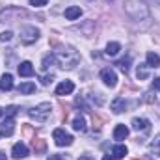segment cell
<instances>
[{"mask_svg": "<svg viewBox=\"0 0 160 160\" xmlns=\"http://www.w3.org/2000/svg\"><path fill=\"white\" fill-rule=\"evenodd\" d=\"M125 13L132 21L149 19V6L145 0H125Z\"/></svg>", "mask_w": 160, "mask_h": 160, "instance_id": "cell-1", "label": "cell"}, {"mask_svg": "<svg viewBox=\"0 0 160 160\" xmlns=\"http://www.w3.org/2000/svg\"><path fill=\"white\" fill-rule=\"evenodd\" d=\"M54 54H56L58 65L63 67V69H73V67H77V63L80 62L78 52L75 48H71V47H63V48L56 50Z\"/></svg>", "mask_w": 160, "mask_h": 160, "instance_id": "cell-2", "label": "cell"}, {"mask_svg": "<svg viewBox=\"0 0 160 160\" xmlns=\"http://www.w3.org/2000/svg\"><path fill=\"white\" fill-rule=\"evenodd\" d=\"M50 110H52L50 102H41V104H38L36 108L28 110V116H30L32 119H36L38 123H47L48 118H50Z\"/></svg>", "mask_w": 160, "mask_h": 160, "instance_id": "cell-3", "label": "cell"}, {"mask_svg": "<svg viewBox=\"0 0 160 160\" xmlns=\"http://www.w3.org/2000/svg\"><path fill=\"white\" fill-rule=\"evenodd\" d=\"M39 39V30L36 26H26L21 30V43L22 45H32Z\"/></svg>", "mask_w": 160, "mask_h": 160, "instance_id": "cell-4", "label": "cell"}, {"mask_svg": "<svg viewBox=\"0 0 160 160\" xmlns=\"http://www.w3.org/2000/svg\"><path fill=\"white\" fill-rule=\"evenodd\" d=\"M52 136H54V142H56L58 147H67V145L73 143V136L67 134V132L62 130V128H56V130L52 132Z\"/></svg>", "mask_w": 160, "mask_h": 160, "instance_id": "cell-5", "label": "cell"}, {"mask_svg": "<svg viewBox=\"0 0 160 160\" xmlns=\"http://www.w3.org/2000/svg\"><path fill=\"white\" fill-rule=\"evenodd\" d=\"M28 13L24 9H19V8H9V9H4L0 13V21H15V17H26Z\"/></svg>", "mask_w": 160, "mask_h": 160, "instance_id": "cell-6", "label": "cell"}, {"mask_svg": "<svg viewBox=\"0 0 160 160\" xmlns=\"http://www.w3.org/2000/svg\"><path fill=\"white\" fill-rule=\"evenodd\" d=\"M101 78H102V82H104L106 86H110V88H114V86L118 84V75H116V71L110 69V67H106V69L101 71Z\"/></svg>", "mask_w": 160, "mask_h": 160, "instance_id": "cell-7", "label": "cell"}, {"mask_svg": "<svg viewBox=\"0 0 160 160\" xmlns=\"http://www.w3.org/2000/svg\"><path fill=\"white\" fill-rule=\"evenodd\" d=\"M13 130H15V121H13V118L6 116V119L2 121V125H0V134H4V136H11Z\"/></svg>", "mask_w": 160, "mask_h": 160, "instance_id": "cell-8", "label": "cell"}, {"mask_svg": "<svg viewBox=\"0 0 160 160\" xmlns=\"http://www.w3.org/2000/svg\"><path fill=\"white\" fill-rule=\"evenodd\" d=\"M73 89H75V84H73L71 80H63L62 84H58V88H56V95L63 97V95L73 93Z\"/></svg>", "mask_w": 160, "mask_h": 160, "instance_id": "cell-9", "label": "cell"}, {"mask_svg": "<svg viewBox=\"0 0 160 160\" xmlns=\"http://www.w3.org/2000/svg\"><path fill=\"white\" fill-rule=\"evenodd\" d=\"M11 155H13V158H24V157H28V147L24 143H15L11 149Z\"/></svg>", "mask_w": 160, "mask_h": 160, "instance_id": "cell-10", "label": "cell"}, {"mask_svg": "<svg viewBox=\"0 0 160 160\" xmlns=\"http://www.w3.org/2000/svg\"><path fill=\"white\" fill-rule=\"evenodd\" d=\"M112 110H114V114H123V112H127V101H125L123 97H116V99L112 101Z\"/></svg>", "mask_w": 160, "mask_h": 160, "instance_id": "cell-11", "label": "cell"}, {"mask_svg": "<svg viewBox=\"0 0 160 160\" xmlns=\"http://www.w3.org/2000/svg\"><path fill=\"white\" fill-rule=\"evenodd\" d=\"M80 15H82V9H80L78 6H71V8L65 9V19L67 21H77Z\"/></svg>", "mask_w": 160, "mask_h": 160, "instance_id": "cell-12", "label": "cell"}, {"mask_svg": "<svg viewBox=\"0 0 160 160\" xmlns=\"http://www.w3.org/2000/svg\"><path fill=\"white\" fill-rule=\"evenodd\" d=\"M19 75H21V77H32V75H34V67H32V63H30V62H22V63H19Z\"/></svg>", "mask_w": 160, "mask_h": 160, "instance_id": "cell-13", "label": "cell"}, {"mask_svg": "<svg viewBox=\"0 0 160 160\" xmlns=\"http://www.w3.org/2000/svg\"><path fill=\"white\" fill-rule=\"evenodd\" d=\"M132 128L134 130H149V121L143 118H134L132 119Z\"/></svg>", "mask_w": 160, "mask_h": 160, "instance_id": "cell-14", "label": "cell"}, {"mask_svg": "<svg viewBox=\"0 0 160 160\" xmlns=\"http://www.w3.org/2000/svg\"><path fill=\"white\" fill-rule=\"evenodd\" d=\"M127 136H128V128H127L125 125H118V127L114 128V140L121 142V140H125Z\"/></svg>", "mask_w": 160, "mask_h": 160, "instance_id": "cell-15", "label": "cell"}, {"mask_svg": "<svg viewBox=\"0 0 160 160\" xmlns=\"http://www.w3.org/2000/svg\"><path fill=\"white\" fill-rule=\"evenodd\" d=\"M13 88V77L11 75H2L0 78V89L2 91H9Z\"/></svg>", "mask_w": 160, "mask_h": 160, "instance_id": "cell-16", "label": "cell"}, {"mask_svg": "<svg viewBox=\"0 0 160 160\" xmlns=\"http://www.w3.org/2000/svg\"><path fill=\"white\" fill-rule=\"evenodd\" d=\"M17 89H19V93H22V95H30V93L36 91V84H34V82H22Z\"/></svg>", "mask_w": 160, "mask_h": 160, "instance_id": "cell-17", "label": "cell"}, {"mask_svg": "<svg viewBox=\"0 0 160 160\" xmlns=\"http://www.w3.org/2000/svg\"><path fill=\"white\" fill-rule=\"evenodd\" d=\"M119 50H121V45L116 43V41H112V43L106 45V50H104V52H106V56H118Z\"/></svg>", "mask_w": 160, "mask_h": 160, "instance_id": "cell-18", "label": "cell"}, {"mask_svg": "<svg viewBox=\"0 0 160 160\" xmlns=\"http://www.w3.org/2000/svg\"><path fill=\"white\" fill-rule=\"evenodd\" d=\"M147 65L158 69L160 67V56L158 54H155V52H147Z\"/></svg>", "mask_w": 160, "mask_h": 160, "instance_id": "cell-19", "label": "cell"}, {"mask_svg": "<svg viewBox=\"0 0 160 160\" xmlns=\"http://www.w3.org/2000/svg\"><path fill=\"white\" fill-rule=\"evenodd\" d=\"M54 63H58V60H56V54L52 52V54H47V56L43 58V65H41V67H43V71H47V69H48L50 65H54Z\"/></svg>", "mask_w": 160, "mask_h": 160, "instance_id": "cell-20", "label": "cell"}, {"mask_svg": "<svg viewBox=\"0 0 160 160\" xmlns=\"http://www.w3.org/2000/svg\"><path fill=\"white\" fill-rule=\"evenodd\" d=\"M45 149H47L45 140H41V138L34 140V153H36V155H43V153H45Z\"/></svg>", "mask_w": 160, "mask_h": 160, "instance_id": "cell-21", "label": "cell"}, {"mask_svg": "<svg viewBox=\"0 0 160 160\" xmlns=\"http://www.w3.org/2000/svg\"><path fill=\"white\" fill-rule=\"evenodd\" d=\"M73 128L78 130V132H84V130H86V119H84L82 116H77V118L73 119Z\"/></svg>", "mask_w": 160, "mask_h": 160, "instance_id": "cell-22", "label": "cell"}, {"mask_svg": "<svg viewBox=\"0 0 160 160\" xmlns=\"http://www.w3.org/2000/svg\"><path fill=\"white\" fill-rule=\"evenodd\" d=\"M127 153H128V151H127L125 145H116V147L112 149V157H116V158H125Z\"/></svg>", "mask_w": 160, "mask_h": 160, "instance_id": "cell-23", "label": "cell"}, {"mask_svg": "<svg viewBox=\"0 0 160 160\" xmlns=\"http://www.w3.org/2000/svg\"><path fill=\"white\" fill-rule=\"evenodd\" d=\"M147 63H142V65H138V71H136V77L140 80H145L147 77H149V71H147Z\"/></svg>", "mask_w": 160, "mask_h": 160, "instance_id": "cell-24", "label": "cell"}, {"mask_svg": "<svg viewBox=\"0 0 160 160\" xmlns=\"http://www.w3.org/2000/svg\"><path fill=\"white\" fill-rule=\"evenodd\" d=\"M149 149H151V153H153V155H160V134L153 140V142H151Z\"/></svg>", "mask_w": 160, "mask_h": 160, "instance_id": "cell-25", "label": "cell"}, {"mask_svg": "<svg viewBox=\"0 0 160 160\" xmlns=\"http://www.w3.org/2000/svg\"><path fill=\"white\" fill-rule=\"evenodd\" d=\"M118 65H119V69L123 71V73H128V67H130V58L127 56L125 60H119V62H118Z\"/></svg>", "mask_w": 160, "mask_h": 160, "instance_id": "cell-26", "label": "cell"}, {"mask_svg": "<svg viewBox=\"0 0 160 160\" xmlns=\"http://www.w3.org/2000/svg\"><path fill=\"white\" fill-rule=\"evenodd\" d=\"M11 36H13V34H11L9 30L2 32V34H0V43H6V41H9V39H11Z\"/></svg>", "mask_w": 160, "mask_h": 160, "instance_id": "cell-27", "label": "cell"}, {"mask_svg": "<svg viewBox=\"0 0 160 160\" xmlns=\"http://www.w3.org/2000/svg\"><path fill=\"white\" fill-rule=\"evenodd\" d=\"M30 4H32V6H36V8H43V6H47V4H48V0H30Z\"/></svg>", "mask_w": 160, "mask_h": 160, "instance_id": "cell-28", "label": "cell"}, {"mask_svg": "<svg viewBox=\"0 0 160 160\" xmlns=\"http://www.w3.org/2000/svg\"><path fill=\"white\" fill-rule=\"evenodd\" d=\"M17 112H19V108H17V106H9V108H6V116H9V118H13Z\"/></svg>", "mask_w": 160, "mask_h": 160, "instance_id": "cell-29", "label": "cell"}, {"mask_svg": "<svg viewBox=\"0 0 160 160\" xmlns=\"http://www.w3.org/2000/svg\"><path fill=\"white\" fill-rule=\"evenodd\" d=\"M52 78H54V77H52V75H45V77H43V78H41V84H43V86H48V84H50V82H52Z\"/></svg>", "mask_w": 160, "mask_h": 160, "instance_id": "cell-30", "label": "cell"}, {"mask_svg": "<svg viewBox=\"0 0 160 160\" xmlns=\"http://www.w3.org/2000/svg\"><path fill=\"white\" fill-rule=\"evenodd\" d=\"M93 127H95V128H101V119H99V116H95V114H93Z\"/></svg>", "mask_w": 160, "mask_h": 160, "instance_id": "cell-31", "label": "cell"}, {"mask_svg": "<svg viewBox=\"0 0 160 160\" xmlns=\"http://www.w3.org/2000/svg\"><path fill=\"white\" fill-rule=\"evenodd\" d=\"M153 89L160 91V77H158V78H155V80H153Z\"/></svg>", "mask_w": 160, "mask_h": 160, "instance_id": "cell-32", "label": "cell"}, {"mask_svg": "<svg viewBox=\"0 0 160 160\" xmlns=\"http://www.w3.org/2000/svg\"><path fill=\"white\" fill-rule=\"evenodd\" d=\"M48 160H67V158H63L62 155H50V158Z\"/></svg>", "mask_w": 160, "mask_h": 160, "instance_id": "cell-33", "label": "cell"}, {"mask_svg": "<svg viewBox=\"0 0 160 160\" xmlns=\"http://www.w3.org/2000/svg\"><path fill=\"white\" fill-rule=\"evenodd\" d=\"M24 134H26V136H32V128H30V127H24Z\"/></svg>", "mask_w": 160, "mask_h": 160, "instance_id": "cell-34", "label": "cell"}, {"mask_svg": "<svg viewBox=\"0 0 160 160\" xmlns=\"http://www.w3.org/2000/svg\"><path fill=\"white\" fill-rule=\"evenodd\" d=\"M102 160H118L116 157H112V155H104V158Z\"/></svg>", "mask_w": 160, "mask_h": 160, "instance_id": "cell-35", "label": "cell"}, {"mask_svg": "<svg viewBox=\"0 0 160 160\" xmlns=\"http://www.w3.org/2000/svg\"><path fill=\"white\" fill-rule=\"evenodd\" d=\"M78 160H95V158H91V157H80Z\"/></svg>", "mask_w": 160, "mask_h": 160, "instance_id": "cell-36", "label": "cell"}, {"mask_svg": "<svg viewBox=\"0 0 160 160\" xmlns=\"http://www.w3.org/2000/svg\"><path fill=\"white\" fill-rule=\"evenodd\" d=\"M0 160H6V155L4 153H0Z\"/></svg>", "mask_w": 160, "mask_h": 160, "instance_id": "cell-37", "label": "cell"}, {"mask_svg": "<svg viewBox=\"0 0 160 160\" xmlns=\"http://www.w3.org/2000/svg\"><path fill=\"white\" fill-rule=\"evenodd\" d=\"M155 4H158V6H160V0H155Z\"/></svg>", "mask_w": 160, "mask_h": 160, "instance_id": "cell-38", "label": "cell"}, {"mask_svg": "<svg viewBox=\"0 0 160 160\" xmlns=\"http://www.w3.org/2000/svg\"><path fill=\"white\" fill-rule=\"evenodd\" d=\"M0 116H2V110H0Z\"/></svg>", "mask_w": 160, "mask_h": 160, "instance_id": "cell-39", "label": "cell"}]
</instances>
